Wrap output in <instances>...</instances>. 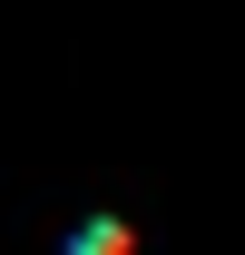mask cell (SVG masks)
<instances>
[{
	"mask_svg": "<svg viewBox=\"0 0 245 255\" xmlns=\"http://www.w3.org/2000/svg\"><path fill=\"white\" fill-rule=\"evenodd\" d=\"M69 255H137V226L127 216H89L79 236H69Z\"/></svg>",
	"mask_w": 245,
	"mask_h": 255,
	"instance_id": "cell-1",
	"label": "cell"
}]
</instances>
